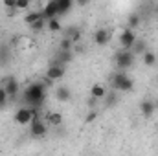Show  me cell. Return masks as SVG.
<instances>
[{
	"label": "cell",
	"instance_id": "cell-1",
	"mask_svg": "<svg viewBox=\"0 0 158 156\" xmlns=\"http://www.w3.org/2000/svg\"><path fill=\"white\" fill-rule=\"evenodd\" d=\"M44 99H46V86L40 81L28 84L22 92V101L31 105V107H42Z\"/></svg>",
	"mask_w": 158,
	"mask_h": 156
},
{
	"label": "cell",
	"instance_id": "cell-2",
	"mask_svg": "<svg viewBox=\"0 0 158 156\" xmlns=\"http://www.w3.org/2000/svg\"><path fill=\"white\" fill-rule=\"evenodd\" d=\"M112 86L119 90V92H131L132 88H134V81L129 77L127 74H125V70H118L114 76H112Z\"/></svg>",
	"mask_w": 158,
	"mask_h": 156
},
{
	"label": "cell",
	"instance_id": "cell-3",
	"mask_svg": "<svg viewBox=\"0 0 158 156\" xmlns=\"http://www.w3.org/2000/svg\"><path fill=\"white\" fill-rule=\"evenodd\" d=\"M114 63H116V68H118V70H127V68H131V66L134 64V51L121 48L118 53L114 55Z\"/></svg>",
	"mask_w": 158,
	"mask_h": 156
},
{
	"label": "cell",
	"instance_id": "cell-4",
	"mask_svg": "<svg viewBox=\"0 0 158 156\" xmlns=\"http://www.w3.org/2000/svg\"><path fill=\"white\" fill-rule=\"evenodd\" d=\"M136 39H138V37H136L134 30H131V28H125V30L119 33V46H121V48H125V50H131Z\"/></svg>",
	"mask_w": 158,
	"mask_h": 156
},
{
	"label": "cell",
	"instance_id": "cell-5",
	"mask_svg": "<svg viewBox=\"0 0 158 156\" xmlns=\"http://www.w3.org/2000/svg\"><path fill=\"white\" fill-rule=\"evenodd\" d=\"M64 74H66V68H64V64H52L48 70H46V77L50 79V81H61V79L64 77Z\"/></svg>",
	"mask_w": 158,
	"mask_h": 156
},
{
	"label": "cell",
	"instance_id": "cell-6",
	"mask_svg": "<svg viewBox=\"0 0 158 156\" xmlns=\"http://www.w3.org/2000/svg\"><path fill=\"white\" fill-rule=\"evenodd\" d=\"M4 88H6L9 99H13V97H17V94H19V90H20V83L15 77H6L4 79Z\"/></svg>",
	"mask_w": 158,
	"mask_h": 156
},
{
	"label": "cell",
	"instance_id": "cell-7",
	"mask_svg": "<svg viewBox=\"0 0 158 156\" xmlns=\"http://www.w3.org/2000/svg\"><path fill=\"white\" fill-rule=\"evenodd\" d=\"M30 125H31V127H30V132H31L33 138H42V136H46V123H44L40 117L31 119Z\"/></svg>",
	"mask_w": 158,
	"mask_h": 156
},
{
	"label": "cell",
	"instance_id": "cell-8",
	"mask_svg": "<svg viewBox=\"0 0 158 156\" xmlns=\"http://www.w3.org/2000/svg\"><path fill=\"white\" fill-rule=\"evenodd\" d=\"M15 121L19 125H30L31 123V110L28 107H20L17 112H15Z\"/></svg>",
	"mask_w": 158,
	"mask_h": 156
},
{
	"label": "cell",
	"instance_id": "cell-9",
	"mask_svg": "<svg viewBox=\"0 0 158 156\" xmlns=\"http://www.w3.org/2000/svg\"><path fill=\"white\" fill-rule=\"evenodd\" d=\"M109 40H110V31L107 28H99V30L94 31V42L98 46H107Z\"/></svg>",
	"mask_w": 158,
	"mask_h": 156
},
{
	"label": "cell",
	"instance_id": "cell-10",
	"mask_svg": "<svg viewBox=\"0 0 158 156\" xmlns=\"http://www.w3.org/2000/svg\"><path fill=\"white\" fill-rule=\"evenodd\" d=\"M42 15H44L46 20L57 17V15H59V11H57V0H48V2L44 4V7H42Z\"/></svg>",
	"mask_w": 158,
	"mask_h": 156
},
{
	"label": "cell",
	"instance_id": "cell-11",
	"mask_svg": "<svg viewBox=\"0 0 158 156\" xmlns=\"http://www.w3.org/2000/svg\"><path fill=\"white\" fill-rule=\"evenodd\" d=\"M155 110H156V103L153 99H143L140 103V112H142L143 117H151L155 114Z\"/></svg>",
	"mask_w": 158,
	"mask_h": 156
},
{
	"label": "cell",
	"instance_id": "cell-12",
	"mask_svg": "<svg viewBox=\"0 0 158 156\" xmlns=\"http://www.w3.org/2000/svg\"><path fill=\"white\" fill-rule=\"evenodd\" d=\"M55 97H57V101H61V103H66V101H70V97H72V92H70V88L68 86H59L57 90H55Z\"/></svg>",
	"mask_w": 158,
	"mask_h": 156
},
{
	"label": "cell",
	"instance_id": "cell-13",
	"mask_svg": "<svg viewBox=\"0 0 158 156\" xmlns=\"http://www.w3.org/2000/svg\"><path fill=\"white\" fill-rule=\"evenodd\" d=\"M46 121L52 127H61L63 125V114L61 112H48L46 114Z\"/></svg>",
	"mask_w": 158,
	"mask_h": 156
},
{
	"label": "cell",
	"instance_id": "cell-14",
	"mask_svg": "<svg viewBox=\"0 0 158 156\" xmlns=\"http://www.w3.org/2000/svg\"><path fill=\"white\" fill-rule=\"evenodd\" d=\"M90 96H94V97H98V99H103V97L107 96V88H105L103 84L96 83V84H92V88H90Z\"/></svg>",
	"mask_w": 158,
	"mask_h": 156
},
{
	"label": "cell",
	"instance_id": "cell-15",
	"mask_svg": "<svg viewBox=\"0 0 158 156\" xmlns=\"http://www.w3.org/2000/svg\"><path fill=\"white\" fill-rule=\"evenodd\" d=\"M142 59H143V64L145 66H155L156 64V53H153L151 50H145L142 53Z\"/></svg>",
	"mask_w": 158,
	"mask_h": 156
},
{
	"label": "cell",
	"instance_id": "cell-16",
	"mask_svg": "<svg viewBox=\"0 0 158 156\" xmlns=\"http://www.w3.org/2000/svg\"><path fill=\"white\" fill-rule=\"evenodd\" d=\"M131 50H132L134 53L142 55V53H143V51L147 50V42H145L143 39H136V40H134V44H132V48H131Z\"/></svg>",
	"mask_w": 158,
	"mask_h": 156
},
{
	"label": "cell",
	"instance_id": "cell-17",
	"mask_svg": "<svg viewBox=\"0 0 158 156\" xmlns=\"http://www.w3.org/2000/svg\"><path fill=\"white\" fill-rule=\"evenodd\" d=\"M46 28H48L50 31H53V33H57V31H61V30H63V26H61V22L57 20V17H53V18L46 20Z\"/></svg>",
	"mask_w": 158,
	"mask_h": 156
},
{
	"label": "cell",
	"instance_id": "cell-18",
	"mask_svg": "<svg viewBox=\"0 0 158 156\" xmlns=\"http://www.w3.org/2000/svg\"><path fill=\"white\" fill-rule=\"evenodd\" d=\"M44 15H42V11H31V13H28L26 15V18H24V22L30 26V24H33L35 20H39V18H42Z\"/></svg>",
	"mask_w": 158,
	"mask_h": 156
},
{
	"label": "cell",
	"instance_id": "cell-19",
	"mask_svg": "<svg viewBox=\"0 0 158 156\" xmlns=\"http://www.w3.org/2000/svg\"><path fill=\"white\" fill-rule=\"evenodd\" d=\"M140 20H142V18H140V15H138V13H132V15L127 18V28H131V30L138 28V26H140Z\"/></svg>",
	"mask_w": 158,
	"mask_h": 156
},
{
	"label": "cell",
	"instance_id": "cell-20",
	"mask_svg": "<svg viewBox=\"0 0 158 156\" xmlns=\"http://www.w3.org/2000/svg\"><path fill=\"white\" fill-rule=\"evenodd\" d=\"M30 28H31L33 31H40V30H44V28H46V18L42 17V18H39V20H35L33 24H30Z\"/></svg>",
	"mask_w": 158,
	"mask_h": 156
},
{
	"label": "cell",
	"instance_id": "cell-21",
	"mask_svg": "<svg viewBox=\"0 0 158 156\" xmlns=\"http://www.w3.org/2000/svg\"><path fill=\"white\" fill-rule=\"evenodd\" d=\"M72 46H74V42L68 37H63L61 42H59V50H72Z\"/></svg>",
	"mask_w": 158,
	"mask_h": 156
},
{
	"label": "cell",
	"instance_id": "cell-22",
	"mask_svg": "<svg viewBox=\"0 0 158 156\" xmlns=\"http://www.w3.org/2000/svg\"><path fill=\"white\" fill-rule=\"evenodd\" d=\"M77 31H81L77 26H68V28H64V37H68V39H72Z\"/></svg>",
	"mask_w": 158,
	"mask_h": 156
},
{
	"label": "cell",
	"instance_id": "cell-23",
	"mask_svg": "<svg viewBox=\"0 0 158 156\" xmlns=\"http://www.w3.org/2000/svg\"><path fill=\"white\" fill-rule=\"evenodd\" d=\"M7 99H9V96H7L6 88H4V86H0V109H2V107H6Z\"/></svg>",
	"mask_w": 158,
	"mask_h": 156
},
{
	"label": "cell",
	"instance_id": "cell-24",
	"mask_svg": "<svg viewBox=\"0 0 158 156\" xmlns=\"http://www.w3.org/2000/svg\"><path fill=\"white\" fill-rule=\"evenodd\" d=\"M30 0H17L15 2V9H28L30 7Z\"/></svg>",
	"mask_w": 158,
	"mask_h": 156
},
{
	"label": "cell",
	"instance_id": "cell-25",
	"mask_svg": "<svg viewBox=\"0 0 158 156\" xmlns=\"http://www.w3.org/2000/svg\"><path fill=\"white\" fill-rule=\"evenodd\" d=\"M96 117H98V112H96L94 109H90V112L86 114V119H85V121H86V123H92V121H94Z\"/></svg>",
	"mask_w": 158,
	"mask_h": 156
},
{
	"label": "cell",
	"instance_id": "cell-26",
	"mask_svg": "<svg viewBox=\"0 0 158 156\" xmlns=\"http://www.w3.org/2000/svg\"><path fill=\"white\" fill-rule=\"evenodd\" d=\"M98 101H99V99H98V97H94V96H90V97H88V103H86V105H88V107H90V109H94V107H96V103H98Z\"/></svg>",
	"mask_w": 158,
	"mask_h": 156
},
{
	"label": "cell",
	"instance_id": "cell-27",
	"mask_svg": "<svg viewBox=\"0 0 158 156\" xmlns=\"http://www.w3.org/2000/svg\"><path fill=\"white\" fill-rule=\"evenodd\" d=\"M15 2H17V0H4V6H6L7 9H15Z\"/></svg>",
	"mask_w": 158,
	"mask_h": 156
},
{
	"label": "cell",
	"instance_id": "cell-28",
	"mask_svg": "<svg viewBox=\"0 0 158 156\" xmlns=\"http://www.w3.org/2000/svg\"><path fill=\"white\" fill-rule=\"evenodd\" d=\"M77 4H79V6H88V4H90V0H77Z\"/></svg>",
	"mask_w": 158,
	"mask_h": 156
},
{
	"label": "cell",
	"instance_id": "cell-29",
	"mask_svg": "<svg viewBox=\"0 0 158 156\" xmlns=\"http://www.w3.org/2000/svg\"><path fill=\"white\" fill-rule=\"evenodd\" d=\"M30 2H31V0H30Z\"/></svg>",
	"mask_w": 158,
	"mask_h": 156
}]
</instances>
